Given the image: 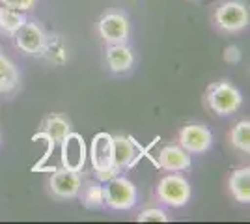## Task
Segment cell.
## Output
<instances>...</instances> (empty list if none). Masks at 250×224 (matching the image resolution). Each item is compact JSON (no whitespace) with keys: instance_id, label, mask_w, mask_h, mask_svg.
<instances>
[{"instance_id":"17","label":"cell","mask_w":250,"mask_h":224,"mask_svg":"<svg viewBox=\"0 0 250 224\" xmlns=\"http://www.w3.org/2000/svg\"><path fill=\"white\" fill-rule=\"evenodd\" d=\"M24 22H26V19H24L22 11L8 8V6L0 8V30L4 34H11L13 36Z\"/></svg>"},{"instance_id":"14","label":"cell","mask_w":250,"mask_h":224,"mask_svg":"<svg viewBox=\"0 0 250 224\" xmlns=\"http://www.w3.org/2000/svg\"><path fill=\"white\" fill-rule=\"evenodd\" d=\"M229 191L235 196V200L241 204L250 202V170L239 168L229 178Z\"/></svg>"},{"instance_id":"22","label":"cell","mask_w":250,"mask_h":224,"mask_svg":"<svg viewBox=\"0 0 250 224\" xmlns=\"http://www.w3.org/2000/svg\"><path fill=\"white\" fill-rule=\"evenodd\" d=\"M224 60H226L228 64H237V62L241 60L239 47H235V45H231V47H226V51H224Z\"/></svg>"},{"instance_id":"7","label":"cell","mask_w":250,"mask_h":224,"mask_svg":"<svg viewBox=\"0 0 250 224\" xmlns=\"http://www.w3.org/2000/svg\"><path fill=\"white\" fill-rule=\"evenodd\" d=\"M13 36H15V45L26 54H42L45 41H47V36L42 30V26L28 21L24 22Z\"/></svg>"},{"instance_id":"12","label":"cell","mask_w":250,"mask_h":224,"mask_svg":"<svg viewBox=\"0 0 250 224\" xmlns=\"http://www.w3.org/2000/svg\"><path fill=\"white\" fill-rule=\"evenodd\" d=\"M112 159L118 170L131 166L136 161L135 142L127 137H112Z\"/></svg>"},{"instance_id":"20","label":"cell","mask_w":250,"mask_h":224,"mask_svg":"<svg viewBox=\"0 0 250 224\" xmlns=\"http://www.w3.org/2000/svg\"><path fill=\"white\" fill-rule=\"evenodd\" d=\"M138 223H167L168 217L165 211L157 209V207H151V209H144L142 213L136 217Z\"/></svg>"},{"instance_id":"9","label":"cell","mask_w":250,"mask_h":224,"mask_svg":"<svg viewBox=\"0 0 250 224\" xmlns=\"http://www.w3.org/2000/svg\"><path fill=\"white\" fill-rule=\"evenodd\" d=\"M49 185H51V192L56 198L67 200V198H75L81 192L83 182H81L79 172H71L62 168V170H54Z\"/></svg>"},{"instance_id":"10","label":"cell","mask_w":250,"mask_h":224,"mask_svg":"<svg viewBox=\"0 0 250 224\" xmlns=\"http://www.w3.org/2000/svg\"><path fill=\"white\" fill-rule=\"evenodd\" d=\"M99 34L106 43H124L129 36V22L122 13H108L99 21Z\"/></svg>"},{"instance_id":"21","label":"cell","mask_w":250,"mask_h":224,"mask_svg":"<svg viewBox=\"0 0 250 224\" xmlns=\"http://www.w3.org/2000/svg\"><path fill=\"white\" fill-rule=\"evenodd\" d=\"M0 2H2L4 6H8V8H13V10L26 11L34 6L36 0H0Z\"/></svg>"},{"instance_id":"1","label":"cell","mask_w":250,"mask_h":224,"mask_svg":"<svg viewBox=\"0 0 250 224\" xmlns=\"http://www.w3.org/2000/svg\"><path fill=\"white\" fill-rule=\"evenodd\" d=\"M104 202L112 209L125 211L131 209L136 204V187L127 178H112L106 182V187L103 189Z\"/></svg>"},{"instance_id":"6","label":"cell","mask_w":250,"mask_h":224,"mask_svg":"<svg viewBox=\"0 0 250 224\" xmlns=\"http://www.w3.org/2000/svg\"><path fill=\"white\" fill-rule=\"evenodd\" d=\"M211 142H213L211 131L200 123H190L181 129V133H179V144L188 153H202V151L209 149Z\"/></svg>"},{"instance_id":"5","label":"cell","mask_w":250,"mask_h":224,"mask_svg":"<svg viewBox=\"0 0 250 224\" xmlns=\"http://www.w3.org/2000/svg\"><path fill=\"white\" fill-rule=\"evenodd\" d=\"M215 21L226 32H239L249 24V10L241 2H224L217 10Z\"/></svg>"},{"instance_id":"8","label":"cell","mask_w":250,"mask_h":224,"mask_svg":"<svg viewBox=\"0 0 250 224\" xmlns=\"http://www.w3.org/2000/svg\"><path fill=\"white\" fill-rule=\"evenodd\" d=\"M90 159H92V166L95 172L116 168L114 159H112V135L108 133L95 135L92 140V148H90Z\"/></svg>"},{"instance_id":"19","label":"cell","mask_w":250,"mask_h":224,"mask_svg":"<svg viewBox=\"0 0 250 224\" xmlns=\"http://www.w3.org/2000/svg\"><path fill=\"white\" fill-rule=\"evenodd\" d=\"M104 204V192L103 187H99L97 183H88L84 189V205L88 209H99Z\"/></svg>"},{"instance_id":"2","label":"cell","mask_w":250,"mask_h":224,"mask_svg":"<svg viewBox=\"0 0 250 224\" xmlns=\"http://www.w3.org/2000/svg\"><path fill=\"white\" fill-rule=\"evenodd\" d=\"M241 101H243V97H241L239 90L235 86L228 84V82H220V84H215L209 88V107L213 108V112H217L220 116L233 114L241 107Z\"/></svg>"},{"instance_id":"15","label":"cell","mask_w":250,"mask_h":224,"mask_svg":"<svg viewBox=\"0 0 250 224\" xmlns=\"http://www.w3.org/2000/svg\"><path fill=\"white\" fill-rule=\"evenodd\" d=\"M19 84V71L0 51V96L10 94L15 86Z\"/></svg>"},{"instance_id":"3","label":"cell","mask_w":250,"mask_h":224,"mask_svg":"<svg viewBox=\"0 0 250 224\" xmlns=\"http://www.w3.org/2000/svg\"><path fill=\"white\" fill-rule=\"evenodd\" d=\"M157 196L161 198V202H165L167 205L172 207H181L188 202L190 198V185L185 178L172 174L163 178L159 187H157Z\"/></svg>"},{"instance_id":"13","label":"cell","mask_w":250,"mask_h":224,"mask_svg":"<svg viewBox=\"0 0 250 224\" xmlns=\"http://www.w3.org/2000/svg\"><path fill=\"white\" fill-rule=\"evenodd\" d=\"M106 62H108V67L112 71L124 73L127 69H131L135 58H133V53H131L129 47H125L124 43H114L106 51Z\"/></svg>"},{"instance_id":"18","label":"cell","mask_w":250,"mask_h":224,"mask_svg":"<svg viewBox=\"0 0 250 224\" xmlns=\"http://www.w3.org/2000/svg\"><path fill=\"white\" fill-rule=\"evenodd\" d=\"M231 144L237 149L249 153L250 151V122L243 120L231 131Z\"/></svg>"},{"instance_id":"16","label":"cell","mask_w":250,"mask_h":224,"mask_svg":"<svg viewBox=\"0 0 250 224\" xmlns=\"http://www.w3.org/2000/svg\"><path fill=\"white\" fill-rule=\"evenodd\" d=\"M69 131H71V127H69V122L67 120H63L60 114H52V116H49L45 120V125H43L42 133L47 135L54 144H60L67 137Z\"/></svg>"},{"instance_id":"4","label":"cell","mask_w":250,"mask_h":224,"mask_svg":"<svg viewBox=\"0 0 250 224\" xmlns=\"http://www.w3.org/2000/svg\"><path fill=\"white\" fill-rule=\"evenodd\" d=\"M62 146V168L71 172H81L88 157L86 142L79 133H67V137L60 142Z\"/></svg>"},{"instance_id":"11","label":"cell","mask_w":250,"mask_h":224,"mask_svg":"<svg viewBox=\"0 0 250 224\" xmlns=\"http://www.w3.org/2000/svg\"><path fill=\"white\" fill-rule=\"evenodd\" d=\"M159 166L170 172L187 170L190 166V157L188 151L177 146H165L159 153Z\"/></svg>"}]
</instances>
